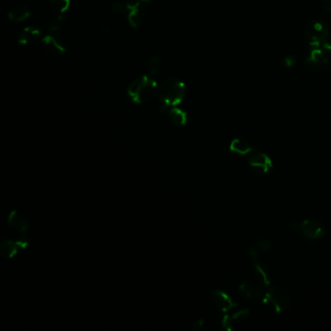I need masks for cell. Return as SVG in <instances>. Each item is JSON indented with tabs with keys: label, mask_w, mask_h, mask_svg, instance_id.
I'll list each match as a JSON object with an SVG mask.
<instances>
[{
	"label": "cell",
	"mask_w": 331,
	"mask_h": 331,
	"mask_svg": "<svg viewBox=\"0 0 331 331\" xmlns=\"http://www.w3.org/2000/svg\"><path fill=\"white\" fill-rule=\"evenodd\" d=\"M16 242L18 244L19 248L21 249H26L30 243V239L28 237H20Z\"/></svg>",
	"instance_id": "obj_25"
},
{
	"label": "cell",
	"mask_w": 331,
	"mask_h": 331,
	"mask_svg": "<svg viewBox=\"0 0 331 331\" xmlns=\"http://www.w3.org/2000/svg\"><path fill=\"white\" fill-rule=\"evenodd\" d=\"M7 223L12 229L19 233H26L30 228V223L27 218L17 210L11 212Z\"/></svg>",
	"instance_id": "obj_11"
},
{
	"label": "cell",
	"mask_w": 331,
	"mask_h": 331,
	"mask_svg": "<svg viewBox=\"0 0 331 331\" xmlns=\"http://www.w3.org/2000/svg\"><path fill=\"white\" fill-rule=\"evenodd\" d=\"M211 299L215 307L221 312L230 311L232 308L237 306V303L232 300V298L224 291H214L211 293Z\"/></svg>",
	"instance_id": "obj_9"
},
{
	"label": "cell",
	"mask_w": 331,
	"mask_h": 331,
	"mask_svg": "<svg viewBox=\"0 0 331 331\" xmlns=\"http://www.w3.org/2000/svg\"><path fill=\"white\" fill-rule=\"evenodd\" d=\"M295 63H296V59H295L294 57H292V56L286 57V58L283 59V64H285V66H287V67H292Z\"/></svg>",
	"instance_id": "obj_26"
},
{
	"label": "cell",
	"mask_w": 331,
	"mask_h": 331,
	"mask_svg": "<svg viewBox=\"0 0 331 331\" xmlns=\"http://www.w3.org/2000/svg\"><path fill=\"white\" fill-rule=\"evenodd\" d=\"M8 19L15 21V22H20L23 20H28L30 18V11L28 7L23 5H17L13 7L9 12H8Z\"/></svg>",
	"instance_id": "obj_18"
},
{
	"label": "cell",
	"mask_w": 331,
	"mask_h": 331,
	"mask_svg": "<svg viewBox=\"0 0 331 331\" xmlns=\"http://www.w3.org/2000/svg\"><path fill=\"white\" fill-rule=\"evenodd\" d=\"M292 226H295L296 229H299L306 238L311 240H317L324 236L325 231L323 226L321 223L317 220L308 219L304 220L300 224H293Z\"/></svg>",
	"instance_id": "obj_6"
},
{
	"label": "cell",
	"mask_w": 331,
	"mask_h": 331,
	"mask_svg": "<svg viewBox=\"0 0 331 331\" xmlns=\"http://www.w3.org/2000/svg\"><path fill=\"white\" fill-rule=\"evenodd\" d=\"M307 63L316 69L331 67V44L328 42L312 45Z\"/></svg>",
	"instance_id": "obj_4"
},
{
	"label": "cell",
	"mask_w": 331,
	"mask_h": 331,
	"mask_svg": "<svg viewBox=\"0 0 331 331\" xmlns=\"http://www.w3.org/2000/svg\"><path fill=\"white\" fill-rule=\"evenodd\" d=\"M52 7L59 14H63L70 7V0H50Z\"/></svg>",
	"instance_id": "obj_20"
},
{
	"label": "cell",
	"mask_w": 331,
	"mask_h": 331,
	"mask_svg": "<svg viewBox=\"0 0 331 331\" xmlns=\"http://www.w3.org/2000/svg\"><path fill=\"white\" fill-rule=\"evenodd\" d=\"M249 166L257 174L269 173L273 168L272 159L263 152H254L249 158Z\"/></svg>",
	"instance_id": "obj_7"
},
{
	"label": "cell",
	"mask_w": 331,
	"mask_h": 331,
	"mask_svg": "<svg viewBox=\"0 0 331 331\" xmlns=\"http://www.w3.org/2000/svg\"><path fill=\"white\" fill-rule=\"evenodd\" d=\"M250 256H251L252 263H253V266H254V268L256 270L258 277L261 278V281L263 282V286L269 288L271 286V281H270V278H269V275H268V271H267L266 267L263 265V263L259 262L258 251L255 248L251 249L250 250Z\"/></svg>",
	"instance_id": "obj_12"
},
{
	"label": "cell",
	"mask_w": 331,
	"mask_h": 331,
	"mask_svg": "<svg viewBox=\"0 0 331 331\" xmlns=\"http://www.w3.org/2000/svg\"><path fill=\"white\" fill-rule=\"evenodd\" d=\"M258 252H268L271 249V243L269 240L267 239H262L261 241H258L256 244V248H255Z\"/></svg>",
	"instance_id": "obj_23"
},
{
	"label": "cell",
	"mask_w": 331,
	"mask_h": 331,
	"mask_svg": "<svg viewBox=\"0 0 331 331\" xmlns=\"http://www.w3.org/2000/svg\"><path fill=\"white\" fill-rule=\"evenodd\" d=\"M157 94L161 102L162 110L176 107L185 98V85L179 79H166L158 86Z\"/></svg>",
	"instance_id": "obj_1"
},
{
	"label": "cell",
	"mask_w": 331,
	"mask_h": 331,
	"mask_svg": "<svg viewBox=\"0 0 331 331\" xmlns=\"http://www.w3.org/2000/svg\"><path fill=\"white\" fill-rule=\"evenodd\" d=\"M112 9L115 12H123V11L127 10V5H126V3H123V2H115L112 5Z\"/></svg>",
	"instance_id": "obj_24"
},
{
	"label": "cell",
	"mask_w": 331,
	"mask_h": 331,
	"mask_svg": "<svg viewBox=\"0 0 331 331\" xmlns=\"http://www.w3.org/2000/svg\"><path fill=\"white\" fill-rule=\"evenodd\" d=\"M160 65H161V59L159 57H153L151 58L148 64H147V70H148V73L149 75H155L158 70L160 69Z\"/></svg>",
	"instance_id": "obj_19"
},
{
	"label": "cell",
	"mask_w": 331,
	"mask_h": 331,
	"mask_svg": "<svg viewBox=\"0 0 331 331\" xmlns=\"http://www.w3.org/2000/svg\"><path fill=\"white\" fill-rule=\"evenodd\" d=\"M19 250V246L16 241L12 240H2L0 243V255L4 259H10L15 256Z\"/></svg>",
	"instance_id": "obj_16"
},
{
	"label": "cell",
	"mask_w": 331,
	"mask_h": 331,
	"mask_svg": "<svg viewBox=\"0 0 331 331\" xmlns=\"http://www.w3.org/2000/svg\"><path fill=\"white\" fill-rule=\"evenodd\" d=\"M229 151L236 155L246 156L254 152L253 147L249 141L243 138H236L231 141L229 145Z\"/></svg>",
	"instance_id": "obj_14"
},
{
	"label": "cell",
	"mask_w": 331,
	"mask_h": 331,
	"mask_svg": "<svg viewBox=\"0 0 331 331\" xmlns=\"http://www.w3.org/2000/svg\"><path fill=\"white\" fill-rule=\"evenodd\" d=\"M42 37V32L39 29L35 27H28L21 31L20 37H19V43L20 45H32L36 43L38 40Z\"/></svg>",
	"instance_id": "obj_13"
},
{
	"label": "cell",
	"mask_w": 331,
	"mask_h": 331,
	"mask_svg": "<svg viewBox=\"0 0 331 331\" xmlns=\"http://www.w3.org/2000/svg\"><path fill=\"white\" fill-rule=\"evenodd\" d=\"M126 5L128 11L129 25L134 29L139 28L145 18V8L141 3V0H129L126 2Z\"/></svg>",
	"instance_id": "obj_8"
},
{
	"label": "cell",
	"mask_w": 331,
	"mask_h": 331,
	"mask_svg": "<svg viewBox=\"0 0 331 331\" xmlns=\"http://www.w3.org/2000/svg\"><path fill=\"white\" fill-rule=\"evenodd\" d=\"M263 303L273 308L275 313H282L292 306V295L281 286L269 287L268 291L263 296Z\"/></svg>",
	"instance_id": "obj_3"
},
{
	"label": "cell",
	"mask_w": 331,
	"mask_h": 331,
	"mask_svg": "<svg viewBox=\"0 0 331 331\" xmlns=\"http://www.w3.org/2000/svg\"><path fill=\"white\" fill-rule=\"evenodd\" d=\"M168 116H169L170 122L172 123V125L174 127H185V125L187 124V115L182 109L177 107L169 109Z\"/></svg>",
	"instance_id": "obj_17"
},
{
	"label": "cell",
	"mask_w": 331,
	"mask_h": 331,
	"mask_svg": "<svg viewBox=\"0 0 331 331\" xmlns=\"http://www.w3.org/2000/svg\"><path fill=\"white\" fill-rule=\"evenodd\" d=\"M66 21V19L64 16H58L56 18H54L53 20L50 21L49 23V30L52 32H56L62 29V27L64 26Z\"/></svg>",
	"instance_id": "obj_21"
},
{
	"label": "cell",
	"mask_w": 331,
	"mask_h": 331,
	"mask_svg": "<svg viewBox=\"0 0 331 331\" xmlns=\"http://www.w3.org/2000/svg\"><path fill=\"white\" fill-rule=\"evenodd\" d=\"M42 45L52 55H62L66 52V46L63 41L55 34H50L42 38Z\"/></svg>",
	"instance_id": "obj_10"
},
{
	"label": "cell",
	"mask_w": 331,
	"mask_h": 331,
	"mask_svg": "<svg viewBox=\"0 0 331 331\" xmlns=\"http://www.w3.org/2000/svg\"><path fill=\"white\" fill-rule=\"evenodd\" d=\"M158 90L157 83L149 75L135 79L127 88L130 99L137 104H143L155 98Z\"/></svg>",
	"instance_id": "obj_2"
},
{
	"label": "cell",
	"mask_w": 331,
	"mask_h": 331,
	"mask_svg": "<svg viewBox=\"0 0 331 331\" xmlns=\"http://www.w3.org/2000/svg\"><path fill=\"white\" fill-rule=\"evenodd\" d=\"M250 314H251V311H250L249 309H243V310L236 312L235 314H233V315L231 316V318H232L234 322H236V321H245L247 318H249Z\"/></svg>",
	"instance_id": "obj_22"
},
{
	"label": "cell",
	"mask_w": 331,
	"mask_h": 331,
	"mask_svg": "<svg viewBox=\"0 0 331 331\" xmlns=\"http://www.w3.org/2000/svg\"><path fill=\"white\" fill-rule=\"evenodd\" d=\"M305 37L310 41L312 45L322 44L328 41L329 29L321 20H313L305 28Z\"/></svg>",
	"instance_id": "obj_5"
},
{
	"label": "cell",
	"mask_w": 331,
	"mask_h": 331,
	"mask_svg": "<svg viewBox=\"0 0 331 331\" xmlns=\"http://www.w3.org/2000/svg\"><path fill=\"white\" fill-rule=\"evenodd\" d=\"M239 291L242 293L244 297H246L248 299H250V298L258 299V298L263 297L261 287L253 282H249V281L241 282L239 286Z\"/></svg>",
	"instance_id": "obj_15"
},
{
	"label": "cell",
	"mask_w": 331,
	"mask_h": 331,
	"mask_svg": "<svg viewBox=\"0 0 331 331\" xmlns=\"http://www.w3.org/2000/svg\"><path fill=\"white\" fill-rule=\"evenodd\" d=\"M141 1H151V0H141Z\"/></svg>",
	"instance_id": "obj_27"
}]
</instances>
